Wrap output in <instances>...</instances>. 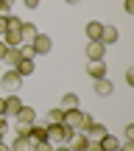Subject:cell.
<instances>
[{
  "mask_svg": "<svg viewBox=\"0 0 134 151\" xmlns=\"http://www.w3.org/2000/svg\"><path fill=\"white\" fill-rule=\"evenodd\" d=\"M92 115H87V112H81V109H70V112H64V120L62 123H67L73 132H87V126L92 123Z\"/></svg>",
  "mask_w": 134,
  "mask_h": 151,
  "instance_id": "6da1fadb",
  "label": "cell"
},
{
  "mask_svg": "<svg viewBox=\"0 0 134 151\" xmlns=\"http://www.w3.org/2000/svg\"><path fill=\"white\" fill-rule=\"evenodd\" d=\"M73 137V129L67 123H50L48 126V140L53 146H67V140Z\"/></svg>",
  "mask_w": 134,
  "mask_h": 151,
  "instance_id": "7a4b0ae2",
  "label": "cell"
},
{
  "mask_svg": "<svg viewBox=\"0 0 134 151\" xmlns=\"http://www.w3.org/2000/svg\"><path fill=\"white\" fill-rule=\"evenodd\" d=\"M0 87H3L6 92H17L22 87V76L17 73V70H6V73H0Z\"/></svg>",
  "mask_w": 134,
  "mask_h": 151,
  "instance_id": "3957f363",
  "label": "cell"
},
{
  "mask_svg": "<svg viewBox=\"0 0 134 151\" xmlns=\"http://www.w3.org/2000/svg\"><path fill=\"white\" fill-rule=\"evenodd\" d=\"M28 45L34 48V53H37V56H45V53H50V48H53L50 37H45V34H37V37H34Z\"/></svg>",
  "mask_w": 134,
  "mask_h": 151,
  "instance_id": "277c9868",
  "label": "cell"
},
{
  "mask_svg": "<svg viewBox=\"0 0 134 151\" xmlns=\"http://www.w3.org/2000/svg\"><path fill=\"white\" fill-rule=\"evenodd\" d=\"M20 109H22V101L14 95V92H11L9 98H3V115H6V118H14Z\"/></svg>",
  "mask_w": 134,
  "mask_h": 151,
  "instance_id": "5b68a950",
  "label": "cell"
},
{
  "mask_svg": "<svg viewBox=\"0 0 134 151\" xmlns=\"http://www.w3.org/2000/svg\"><path fill=\"white\" fill-rule=\"evenodd\" d=\"M14 120L22 123V126H34V123H37V109H34V106H22L20 112L14 115Z\"/></svg>",
  "mask_w": 134,
  "mask_h": 151,
  "instance_id": "8992f818",
  "label": "cell"
},
{
  "mask_svg": "<svg viewBox=\"0 0 134 151\" xmlns=\"http://www.w3.org/2000/svg\"><path fill=\"white\" fill-rule=\"evenodd\" d=\"M120 39V31L115 25H103V31H101V39H98V42L103 45V48H109V45H115Z\"/></svg>",
  "mask_w": 134,
  "mask_h": 151,
  "instance_id": "52a82bcc",
  "label": "cell"
},
{
  "mask_svg": "<svg viewBox=\"0 0 134 151\" xmlns=\"http://www.w3.org/2000/svg\"><path fill=\"white\" fill-rule=\"evenodd\" d=\"M87 143H90V137H87L84 132H73V137L67 140V148H70V151H84Z\"/></svg>",
  "mask_w": 134,
  "mask_h": 151,
  "instance_id": "ba28073f",
  "label": "cell"
},
{
  "mask_svg": "<svg viewBox=\"0 0 134 151\" xmlns=\"http://www.w3.org/2000/svg\"><path fill=\"white\" fill-rule=\"evenodd\" d=\"M28 140H31V143H42V140H48V123H34L31 132H28Z\"/></svg>",
  "mask_w": 134,
  "mask_h": 151,
  "instance_id": "9c48e42d",
  "label": "cell"
},
{
  "mask_svg": "<svg viewBox=\"0 0 134 151\" xmlns=\"http://www.w3.org/2000/svg\"><path fill=\"white\" fill-rule=\"evenodd\" d=\"M87 76H90L92 81L106 78V65H103V62H87Z\"/></svg>",
  "mask_w": 134,
  "mask_h": 151,
  "instance_id": "30bf717a",
  "label": "cell"
},
{
  "mask_svg": "<svg viewBox=\"0 0 134 151\" xmlns=\"http://www.w3.org/2000/svg\"><path fill=\"white\" fill-rule=\"evenodd\" d=\"M101 31H103V22H98V20H90L87 28H84V34H87L90 42H98V39H101Z\"/></svg>",
  "mask_w": 134,
  "mask_h": 151,
  "instance_id": "8fae6325",
  "label": "cell"
},
{
  "mask_svg": "<svg viewBox=\"0 0 134 151\" xmlns=\"http://www.w3.org/2000/svg\"><path fill=\"white\" fill-rule=\"evenodd\" d=\"M103 53H106V48H103L101 42H90L87 45V59L90 62H103Z\"/></svg>",
  "mask_w": 134,
  "mask_h": 151,
  "instance_id": "7c38bea8",
  "label": "cell"
},
{
  "mask_svg": "<svg viewBox=\"0 0 134 151\" xmlns=\"http://www.w3.org/2000/svg\"><path fill=\"white\" fill-rule=\"evenodd\" d=\"M59 109H62V112L78 109V95H75V92H64V95H62V101H59Z\"/></svg>",
  "mask_w": 134,
  "mask_h": 151,
  "instance_id": "4fadbf2b",
  "label": "cell"
},
{
  "mask_svg": "<svg viewBox=\"0 0 134 151\" xmlns=\"http://www.w3.org/2000/svg\"><path fill=\"white\" fill-rule=\"evenodd\" d=\"M87 137H90V140H101L103 134H106V126L103 123H98V120H92L90 126H87V132H84Z\"/></svg>",
  "mask_w": 134,
  "mask_h": 151,
  "instance_id": "5bb4252c",
  "label": "cell"
},
{
  "mask_svg": "<svg viewBox=\"0 0 134 151\" xmlns=\"http://www.w3.org/2000/svg\"><path fill=\"white\" fill-rule=\"evenodd\" d=\"M112 90H115V87H112V81H109V78H98L95 81V95L106 98V95H112Z\"/></svg>",
  "mask_w": 134,
  "mask_h": 151,
  "instance_id": "9a60e30c",
  "label": "cell"
},
{
  "mask_svg": "<svg viewBox=\"0 0 134 151\" xmlns=\"http://www.w3.org/2000/svg\"><path fill=\"white\" fill-rule=\"evenodd\" d=\"M37 34H39V31H37V25H34V22H22V25H20V37H22V42H31Z\"/></svg>",
  "mask_w": 134,
  "mask_h": 151,
  "instance_id": "2e32d148",
  "label": "cell"
},
{
  "mask_svg": "<svg viewBox=\"0 0 134 151\" xmlns=\"http://www.w3.org/2000/svg\"><path fill=\"white\" fill-rule=\"evenodd\" d=\"M20 59H22V56H20V48H9V50H6V56H3V62L9 65V70H14Z\"/></svg>",
  "mask_w": 134,
  "mask_h": 151,
  "instance_id": "e0dca14e",
  "label": "cell"
},
{
  "mask_svg": "<svg viewBox=\"0 0 134 151\" xmlns=\"http://www.w3.org/2000/svg\"><path fill=\"white\" fill-rule=\"evenodd\" d=\"M14 70L20 73L22 78H25V76H31V73H34V59H20V62H17V67H14Z\"/></svg>",
  "mask_w": 134,
  "mask_h": 151,
  "instance_id": "ac0fdd59",
  "label": "cell"
},
{
  "mask_svg": "<svg viewBox=\"0 0 134 151\" xmlns=\"http://www.w3.org/2000/svg\"><path fill=\"white\" fill-rule=\"evenodd\" d=\"M98 143H101V148H103V151H112V148H118V146H120V140H118L115 134H109V132H106V134H103Z\"/></svg>",
  "mask_w": 134,
  "mask_h": 151,
  "instance_id": "d6986e66",
  "label": "cell"
},
{
  "mask_svg": "<svg viewBox=\"0 0 134 151\" xmlns=\"http://www.w3.org/2000/svg\"><path fill=\"white\" fill-rule=\"evenodd\" d=\"M62 120H64V112H62V109L59 106H56V109H48V115H45V123H62Z\"/></svg>",
  "mask_w": 134,
  "mask_h": 151,
  "instance_id": "ffe728a7",
  "label": "cell"
},
{
  "mask_svg": "<svg viewBox=\"0 0 134 151\" xmlns=\"http://www.w3.org/2000/svg\"><path fill=\"white\" fill-rule=\"evenodd\" d=\"M9 148H11V151H31V140H28V137H17Z\"/></svg>",
  "mask_w": 134,
  "mask_h": 151,
  "instance_id": "44dd1931",
  "label": "cell"
},
{
  "mask_svg": "<svg viewBox=\"0 0 134 151\" xmlns=\"http://www.w3.org/2000/svg\"><path fill=\"white\" fill-rule=\"evenodd\" d=\"M31 151H53V143L42 140V143H31Z\"/></svg>",
  "mask_w": 134,
  "mask_h": 151,
  "instance_id": "7402d4cb",
  "label": "cell"
},
{
  "mask_svg": "<svg viewBox=\"0 0 134 151\" xmlns=\"http://www.w3.org/2000/svg\"><path fill=\"white\" fill-rule=\"evenodd\" d=\"M20 56H22V59H34L37 53H34V48H31L28 42H22V45H20Z\"/></svg>",
  "mask_w": 134,
  "mask_h": 151,
  "instance_id": "603a6c76",
  "label": "cell"
},
{
  "mask_svg": "<svg viewBox=\"0 0 134 151\" xmlns=\"http://www.w3.org/2000/svg\"><path fill=\"white\" fill-rule=\"evenodd\" d=\"M20 25H22V20H20V17L9 14V31H20Z\"/></svg>",
  "mask_w": 134,
  "mask_h": 151,
  "instance_id": "cb8c5ba5",
  "label": "cell"
},
{
  "mask_svg": "<svg viewBox=\"0 0 134 151\" xmlns=\"http://www.w3.org/2000/svg\"><path fill=\"white\" fill-rule=\"evenodd\" d=\"M6 31H9V14H6V17L0 14V37H3Z\"/></svg>",
  "mask_w": 134,
  "mask_h": 151,
  "instance_id": "d4e9b609",
  "label": "cell"
},
{
  "mask_svg": "<svg viewBox=\"0 0 134 151\" xmlns=\"http://www.w3.org/2000/svg\"><path fill=\"white\" fill-rule=\"evenodd\" d=\"M28 132H31V126H22V123H17V137H28Z\"/></svg>",
  "mask_w": 134,
  "mask_h": 151,
  "instance_id": "484cf974",
  "label": "cell"
},
{
  "mask_svg": "<svg viewBox=\"0 0 134 151\" xmlns=\"http://www.w3.org/2000/svg\"><path fill=\"white\" fill-rule=\"evenodd\" d=\"M84 151H103V148H101V143H98V140H90Z\"/></svg>",
  "mask_w": 134,
  "mask_h": 151,
  "instance_id": "4316f807",
  "label": "cell"
},
{
  "mask_svg": "<svg viewBox=\"0 0 134 151\" xmlns=\"http://www.w3.org/2000/svg\"><path fill=\"white\" fill-rule=\"evenodd\" d=\"M126 84L134 87V67H129V70H126Z\"/></svg>",
  "mask_w": 134,
  "mask_h": 151,
  "instance_id": "83f0119b",
  "label": "cell"
},
{
  "mask_svg": "<svg viewBox=\"0 0 134 151\" xmlns=\"http://www.w3.org/2000/svg\"><path fill=\"white\" fill-rule=\"evenodd\" d=\"M6 129H9V120H6V115H0V134H6Z\"/></svg>",
  "mask_w": 134,
  "mask_h": 151,
  "instance_id": "f1b7e54d",
  "label": "cell"
},
{
  "mask_svg": "<svg viewBox=\"0 0 134 151\" xmlns=\"http://www.w3.org/2000/svg\"><path fill=\"white\" fill-rule=\"evenodd\" d=\"M22 6L25 9H39V0H22Z\"/></svg>",
  "mask_w": 134,
  "mask_h": 151,
  "instance_id": "f546056e",
  "label": "cell"
},
{
  "mask_svg": "<svg viewBox=\"0 0 134 151\" xmlns=\"http://www.w3.org/2000/svg\"><path fill=\"white\" fill-rule=\"evenodd\" d=\"M126 140H134V123L126 126Z\"/></svg>",
  "mask_w": 134,
  "mask_h": 151,
  "instance_id": "4dcf8cb0",
  "label": "cell"
},
{
  "mask_svg": "<svg viewBox=\"0 0 134 151\" xmlns=\"http://www.w3.org/2000/svg\"><path fill=\"white\" fill-rule=\"evenodd\" d=\"M123 11H129V14H134V0H126V3H123Z\"/></svg>",
  "mask_w": 134,
  "mask_h": 151,
  "instance_id": "1f68e13d",
  "label": "cell"
},
{
  "mask_svg": "<svg viewBox=\"0 0 134 151\" xmlns=\"http://www.w3.org/2000/svg\"><path fill=\"white\" fill-rule=\"evenodd\" d=\"M120 148H123V151H134V140H126V143H120Z\"/></svg>",
  "mask_w": 134,
  "mask_h": 151,
  "instance_id": "d6a6232c",
  "label": "cell"
},
{
  "mask_svg": "<svg viewBox=\"0 0 134 151\" xmlns=\"http://www.w3.org/2000/svg\"><path fill=\"white\" fill-rule=\"evenodd\" d=\"M6 50H9V48H6V45H3V39H0V62H3V56H6Z\"/></svg>",
  "mask_w": 134,
  "mask_h": 151,
  "instance_id": "836d02e7",
  "label": "cell"
},
{
  "mask_svg": "<svg viewBox=\"0 0 134 151\" xmlns=\"http://www.w3.org/2000/svg\"><path fill=\"white\" fill-rule=\"evenodd\" d=\"M53 151H70L67 146H53Z\"/></svg>",
  "mask_w": 134,
  "mask_h": 151,
  "instance_id": "e575fe53",
  "label": "cell"
},
{
  "mask_svg": "<svg viewBox=\"0 0 134 151\" xmlns=\"http://www.w3.org/2000/svg\"><path fill=\"white\" fill-rule=\"evenodd\" d=\"M64 3H67V6H78L81 0H64Z\"/></svg>",
  "mask_w": 134,
  "mask_h": 151,
  "instance_id": "d590c367",
  "label": "cell"
},
{
  "mask_svg": "<svg viewBox=\"0 0 134 151\" xmlns=\"http://www.w3.org/2000/svg\"><path fill=\"white\" fill-rule=\"evenodd\" d=\"M0 151H11L9 146H6V143H0Z\"/></svg>",
  "mask_w": 134,
  "mask_h": 151,
  "instance_id": "8d00e7d4",
  "label": "cell"
},
{
  "mask_svg": "<svg viewBox=\"0 0 134 151\" xmlns=\"http://www.w3.org/2000/svg\"><path fill=\"white\" fill-rule=\"evenodd\" d=\"M0 115H3V98H0Z\"/></svg>",
  "mask_w": 134,
  "mask_h": 151,
  "instance_id": "74e56055",
  "label": "cell"
},
{
  "mask_svg": "<svg viewBox=\"0 0 134 151\" xmlns=\"http://www.w3.org/2000/svg\"><path fill=\"white\" fill-rule=\"evenodd\" d=\"M112 151H123V148H120V146H118V148H112Z\"/></svg>",
  "mask_w": 134,
  "mask_h": 151,
  "instance_id": "f35d334b",
  "label": "cell"
},
{
  "mask_svg": "<svg viewBox=\"0 0 134 151\" xmlns=\"http://www.w3.org/2000/svg\"><path fill=\"white\" fill-rule=\"evenodd\" d=\"M0 143H3V134H0Z\"/></svg>",
  "mask_w": 134,
  "mask_h": 151,
  "instance_id": "ab89813d",
  "label": "cell"
}]
</instances>
